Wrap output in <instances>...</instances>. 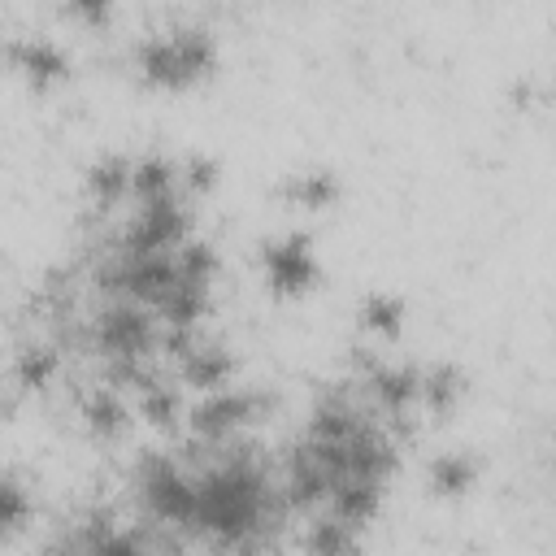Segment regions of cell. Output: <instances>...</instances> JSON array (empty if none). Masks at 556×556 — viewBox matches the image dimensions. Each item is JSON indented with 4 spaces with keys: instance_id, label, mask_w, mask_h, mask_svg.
Wrapping results in <instances>:
<instances>
[{
    "instance_id": "obj_1",
    "label": "cell",
    "mask_w": 556,
    "mask_h": 556,
    "mask_svg": "<svg viewBox=\"0 0 556 556\" xmlns=\"http://www.w3.org/2000/svg\"><path fill=\"white\" fill-rule=\"evenodd\" d=\"M265 274L274 278L278 292H305L318 278V265H313L305 239H274V244H265Z\"/></svg>"
},
{
    "instance_id": "obj_2",
    "label": "cell",
    "mask_w": 556,
    "mask_h": 556,
    "mask_svg": "<svg viewBox=\"0 0 556 556\" xmlns=\"http://www.w3.org/2000/svg\"><path fill=\"white\" fill-rule=\"evenodd\" d=\"M14 61L31 74L35 83H48V79H61V74H66V57H61V48H53L48 40H27V44H18V48H14Z\"/></svg>"
},
{
    "instance_id": "obj_3",
    "label": "cell",
    "mask_w": 556,
    "mask_h": 556,
    "mask_svg": "<svg viewBox=\"0 0 556 556\" xmlns=\"http://www.w3.org/2000/svg\"><path fill=\"white\" fill-rule=\"evenodd\" d=\"M400 305L391 296H370L365 300V309H361V322L370 326V331H378V335H396L400 331Z\"/></svg>"
},
{
    "instance_id": "obj_4",
    "label": "cell",
    "mask_w": 556,
    "mask_h": 556,
    "mask_svg": "<svg viewBox=\"0 0 556 556\" xmlns=\"http://www.w3.org/2000/svg\"><path fill=\"white\" fill-rule=\"evenodd\" d=\"M287 196L300 200L305 209H318V205H326V200L335 196V179H331V174H300V179L287 187Z\"/></svg>"
},
{
    "instance_id": "obj_5",
    "label": "cell",
    "mask_w": 556,
    "mask_h": 556,
    "mask_svg": "<svg viewBox=\"0 0 556 556\" xmlns=\"http://www.w3.org/2000/svg\"><path fill=\"white\" fill-rule=\"evenodd\" d=\"M431 483L439 491H465V487L474 483V465L465 461V457H444V461H435Z\"/></svg>"
},
{
    "instance_id": "obj_6",
    "label": "cell",
    "mask_w": 556,
    "mask_h": 556,
    "mask_svg": "<svg viewBox=\"0 0 556 556\" xmlns=\"http://www.w3.org/2000/svg\"><path fill=\"white\" fill-rule=\"evenodd\" d=\"M70 14L83 18L87 27H100L109 18V0H70Z\"/></svg>"
}]
</instances>
